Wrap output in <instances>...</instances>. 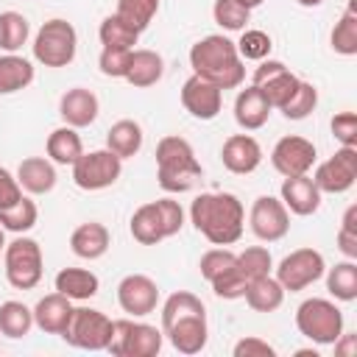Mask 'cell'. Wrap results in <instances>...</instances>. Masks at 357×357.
<instances>
[{
	"mask_svg": "<svg viewBox=\"0 0 357 357\" xmlns=\"http://www.w3.org/2000/svg\"><path fill=\"white\" fill-rule=\"evenodd\" d=\"M162 335L178 354H198L206 346V307L190 290H176L162 304Z\"/></svg>",
	"mask_w": 357,
	"mask_h": 357,
	"instance_id": "obj_1",
	"label": "cell"
},
{
	"mask_svg": "<svg viewBox=\"0 0 357 357\" xmlns=\"http://www.w3.org/2000/svg\"><path fill=\"white\" fill-rule=\"evenodd\" d=\"M190 223L212 245H231L243 237L245 209L234 192H201L190 204Z\"/></svg>",
	"mask_w": 357,
	"mask_h": 357,
	"instance_id": "obj_2",
	"label": "cell"
},
{
	"mask_svg": "<svg viewBox=\"0 0 357 357\" xmlns=\"http://www.w3.org/2000/svg\"><path fill=\"white\" fill-rule=\"evenodd\" d=\"M192 75L215 84L218 89H237L245 81V64L231 39L223 33H209L190 47Z\"/></svg>",
	"mask_w": 357,
	"mask_h": 357,
	"instance_id": "obj_3",
	"label": "cell"
},
{
	"mask_svg": "<svg viewBox=\"0 0 357 357\" xmlns=\"http://www.w3.org/2000/svg\"><path fill=\"white\" fill-rule=\"evenodd\" d=\"M201 176L204 167L184 137L167 134L156 142V181L165 192H190Z\"/></svg>",
	"mask_w": 357,
	"mask_h": 357,
	"instance_id": "obj_4",
	"label": "cell"
},
{
	"mask_svg": "<svg viewBox=\"0 0 357 357\" xmlns=\"http://www.w3.org/2000/svg\"><path fill=\"white\" fill-rule=\"evenodd\" d=\"M181 226H184V209L173 198H159V201L142 204L131 215V223H128L131 237L139 245H156V243L178 234Z\"/></svg>",
	"mask_w": 357,
	"mask_h": 357,
	"instance_id": "obj_5",
	"label": "cell"
},
{
	"mask_svg": "<svg viewBox=\"0 0 357 357\" xmlns=\"http://www.w3.org/2000/svg\"><path fill=\"white\" fill-rule=\"evenodd\" d=\"M3 265H6V279L14 290H33L42 282V245L33 237H14L3 248Z\"/></svg>",
	"mask_w": 357,
	"mask_h": 357,
	"instance_id": "obj_6",
	"label": "cell"
},
{
	"mask_svg": "<svg viewBox=\"0 0 357 357\" xmlns=\"http://www.w3.org/2000/svg\"><path fill=\"white\" fill-rule=\"evenodd\" d=\"M296 326L307 340L332 346L343 332V312L329 298H307L296 310Z\"/></svg>",
	"mask_w": 357,
	"mask_h": 357,
	"instance_id": "obj_7",
	"label": "cell"
},
{
	"mask_svg": "<svg viewBox=\"0 0 357 357\" xmlns=\"http://www.w3.org/2000/svg\"><path fill=\"white\" fill-rule=\"evenodd\" d=\"M75 50H78V33L73 22L61 17L47 20L33 36V59L45 67H67L75 59Z\"/></svg>",
	"mask_w": 357,
	"mask_h": 357,
	"instance_id": "obj_8",
	"label": "cell"
},
{
	"mask_svg": "<svg viewBox=\"0 0 357 357\" xmlns=\"http://www.w3.org/2000/svg\"><path fill=\"white\" fill-rule=\"evenodd\" d=\"M165 335L151 324H137L131 318L112 321V337L106 351L114 357H156L162 351Z\"/></svg>",
	"mask_w": 357,
	"mask_h": 357,
	"instance_id": "obj_9",
	"label": "cell"
},
{
	"mask_svg": "<svg viewBox=\"0 0 357 357\" xmlns=\"http://www.w3.org/2000/svg\"><path fill=\"white\" fill-rule=\"evenodd\" d=\"M112 337V318L92 307H73L70 324L61 332V340L84 351H106Z\"/></svg>",
	"mask_w": 357,
	"mask_h": 357,
	"instance_id": "obj_10",
	"label": "cell"
},
{
	"mask_svg": "<svg viewBox=\"0 0 357 357\" xmlns=\"http://www.w3.org/2000/svg\"><path fill=\"white\" fill-rule=\"evenodd\" d=\"M123 173V159L114 156L109 148H100V151H84L75 162H73V181L78 190H86V192H98V190H106L112 187Z\"/></svg>",
	"mask_w": 357,
	"mask_h": 357,
	"instance_id": "obj_11",
	"label": "cell"
},
{
	"mask_svg": "<svg viewBox=\"0 0 357 357\" xmlns=\"http://www.w3.org/2000/svg\"><path fill=\"white\" fill-rule=\"evenodd\" d=\"M326 271L324 254L315 248H296L287 257H282V262L276 265V279L284 287V293H298L307 290L310 284H315Z\"/></svg>",
	"mask_w": 357,
	"mask_h": 357,
	"instance_id": "obj_12",
	"label": "cell"
},
{
	"mask_svg": "<svg viewBox=\"0 0 357 357\" xmlns=\"http://www.w3.org/2000/svg\"><path fill=\"white\" fill-rule=\"evenodd\" d=\"M312 181L321 192H329V195L349 192L357 181V148L340 145L326 162H321L315 167Z\"/></svg>",
	"mask_w": 357,
	"mask_h": 357,
	"instance_id": "obj_13",
	"label": "cell"
},
{
	"mask_svg": "<svg viewBox=\"0 0 357 357\" xmlns=\"http://www.w3.org/2000/svg\"><path fill=\"white\" fill-rule=\"evenodd\" d=\"M248 226H251V231H254L257 240H262V243H276V240H282V237L290 231V212H287V206L282 204V198L259 195V198L251 204Z\"/></svg>",
	"mask_w": 357,
	"mask_h": 357,
	"instance_id": "obj_14",
	"label": "cell"
},
{
	"mask_svg": "<svg viewBox=\"0 0 357 357\" xmlns=\"http://www.w3.org/2000/svg\"><path fill=\"white\" fill-rule=\"evenodd\" d=\"M298 75H293L282 61H276V59H262L259 61V67L254 70V75H251V84L268 98V103L273 106V109H282L287 100H290V95L296 92V86H298Z\"/></svg>",
	"mask_w": 357,
	"mask_h": 357,
	"instance_id": "obj_15",
	"label": "cell"
},
{
	"mask_svg": "<svg viewBox=\"0 0 357 357\" xmlns=\"http://www.w3.org/2000/svg\"><path fill=\"white\" fill-rule=\"evenodd\" d=\"M315 159H318L315 145H312L310 139L298 137V134L282 137V139L273 145V151H271V165H273V170L282 173V176H304V173L312 170Z\"/></svg>",
	"mask_w": 357,
	"mask_h": 357,
	"instance_id": "obj_16",
	"label": "cell"
},
{
	"mask_svg": "<svg viewBox=\"0 0 357 357\" xmlns=\"http://www.w3.org/2000/svg\"><path fill=\"white\" fill-rule=\"evenodd\" d=\"M117 304L123 312H128L134 318H145L159 304V287L145 273H128L117 284Z\"/></svg>",
	"mask_w": 357,
	"mask_h": 357,
	"instance_id": "obj_17",
	"label": "cell"
},
{
	"mask_svg": "<svg viewBox=\"0 0 357 357\" xmlns=\"http://www.w3.org/2000/svg\"><path fill=\"white\" fill-rule=\"evenodd\" d=\"M181 106L195 120H215L223 106V89H218L215 84H209L198 75H190L181 86Z\"/></svg>",
	"mask_w": 357,
	"mask_h": 357,
	"instance_id": "obj_18",
	"label": "cell"
},
{
	"mask_svg": "<svg viewBox=\"0 0 357 357\" xmlns=\"http://www.w3.org/2000/svg\"><path fill=\"white\" fill-rule=\"evenodd\" d=\"M220 162L229 173L248 176L262 165V145L251 134H231L220 148Z\"/></svg>",
	"mask_w": 357,
	"mask_h": 357,
	"instance_id": "obj_19",
	"label": "cell"
},
{
	"mask_svg": "<svg viewBox=\"0 0 357 357\" xmlns=\"http://www.w3.org/2000/svg\"><path fill=\"white\" fill-rule=\"evenodd\" d=\"M100 112V103H98V95L86 86H73L61 95L59 100V114L64 120V126H73V128H86L95 123Z\"/></svg>",
	"mask_w": 357,
	"mask_h": 357,
	"instance_id": "obj_20",
	"label": "cell"
},
{
	"mask_svg": "<svg viewBox=\"0 0 357 357\" xmlns=\"http://www.w3.org/2000/svg\"><path fill=\"white\" fill-rule=\"evenodd\" d=\"M282 204L287 206V212H293L298 218L315 215L318 206H321V190L315 187L310 173H304V176H284V181H282Z\"/></svg>",
	"mask_w": 357,
	"mask_h": 357,
	"instance_id": "obj_21",
	"label": "cell"
},
{
	"mask_svg": "<svg viewBox=\"0 0 357 357\" xmlns=\"http://www.w3.org/2000/svg\"><path fill=\"white\" fill-rule=\"evenodd\" d=\"M73 315V298H67L64 293H47L36 301L33 307V326H39L47 335H61L70 324Z\"/></svg>",
	"mask_w": 357,
	"mask_h": 357,
	"instance_id": "obj_22",
	"label": "cell"
},
{
	"mask_svg": "<svg viewBox=\"0 0 357 357\" xmlns=\"http://www.w3.org/2000/svg\"><path fill=\"white\" fill-rule=\"evenodd\" d=\"M271 112H273V106L268 103V98H265L254 84L245 86V89H240L237 98H234V120H237V126H240L243 131H257V128H262V126L268 123Z\"/></svg>",
	"mask_w": 357,
	"mask_h": 357,
	"instance_id": "obj_23",
	"label": "cell"
},
{
	"mask_svg": "<svg viewBox=\"0 0 357 357\" xmlns=\"http://www.w3.org/2000/svg\"><path fill=\"white\" fill-rule=\"evenodd\" d=\"M112 245V234L103 223L98 220H89V223H81L73 229L70 234V248L75 257L81 259H100Z\"/></svg>",
	"mask_w": 357,
	"mask_h": 357,
	"instance_id": "obj_24",
	"label": "cell"
},
{
	"mask_svg": "<svg viewBox=\"0 0 357 357\" xmlns=\"http://www.w3.org/2000/svg\"><path fill=\"white\" fill-rule=\"evenodd\" d=\"M17 181L31 195H45L56 187V167L45 156H28L17 167Z\"/></svg>",
	"mask_w": 357,
	"mask_h": 357,
	"instance_id": "obj_25",
	"label": "cell"
},
{
	"mask_svg": "<svg viewBox=\"0 0 357 357\" xmlns=\"http://www.w3.org/2000/svg\"><path fill=\"white\" fill-rule=\"evenodd\" d=\"M165 75V61L156 50H148V47H139V50H131V64H128V73H126V81L137 89H148L153 84H159Z\"/></svg>",
	"mask_w": 357,
	"mask_h": 357,
	"instance_id": "obj_26",
	"label": "cell"
},
{
	"mask_svg": "<svg viewBox=\"0 0 357 357\" xmlns=\"http://www.w3.org/2000/svg\"><path fill=\"white\" fill-rule=\"evenodd\" d=\"M53 284L59 293H64L73 301H86V298L98 296V290H100V279L86 268H61L56 273Z\"/></svg>",
	"mask_w": 357,
	"mask_h": 357,
	"instance_id": "obj_27",
	"label": "cell"
},
{
	"mask_svg": "<svg viewBox=\"0 0 357 357\" xmlns=\"http://www.w3.org/2000/svg\"><path fill=\"white\" fill-rule=\"evenodd\" d=\"M245 304L254 310V312H273L282 307L284 301V287L279 284L276 276H259V279H251L245 284V293H243Z\"/></svg>",
	"mask_w": 357,
	"mask_h": 357,
	"instance_id": "obj_28",
	"label": "cell"
},
{
	"mask_svg": "<svg viewBox=\"0 0 357 357\" xmlns=\"http://www.w3.org/2000/svg\"><path fill=\"white\" fill-rule=\"evenodd\" d=\"M45 151H47V159L53 165H70L84 153V142L78 137V128L73 126H59L50 131L47 142H45Z\"/></svg>",
	"mask_w": 357,
	"mask_h": 357,
	"instance_id": "obj_29",
	"label": "cell"
},
{
	"mask_svg": "<svg viewBox=\"0 0 357 357\" xmlns=\"http://www.w3.org/2000/svg\"><path fill=\"white\" fill-rule=\"evenodd\" d=\"M106 148L120 156V159H131L139 153L142 148V126L137 120H117L109 131H106Z\"/></svg>",
	"mask_w": 357,
	"mask_h": 357,
	"instance_id": "obj_30",
	"label": "cell"
},
{
	"mask_svg": "<svg viewBox=\"0 0 357 357\" xmlns=\"http://www.w3.org/2000/svg\"><path fill=\"white\" fill-rule=\"evenodd\" d=\"M33 81V64L17 53L0 56V95H14Z\"/></svg>",
	"mask_w": 357,
	"mask_h": 357,
	"instance_id": "obj_31",
	"label": "cell"
},
{
	"mask_svg": "<svg viewBox=\"0 0 357 357\" xmlns=\"http://www.w3.org/2000/svg\"><path fill=\"white\" fill-rule=\"evenodd\" d=\"M326 273V290L335 301H354L357 298V265L354 259H343L335 262L332 268L324 271Z\"/></svg>",
	"mask_w": 357,
	"mask_h": 357,
	"instance_id": "obj_32",
	"label": "cell"
},
{
	"mask_svg": "<svg viewBox=\"0 0 357 357\" xmlns=\"http://www.w3.org/2000/svg\"><path fill=\"white\" fill-rule=\"evenodd\" d=\"M332 50L340 56H357V0H349L343 17L332 28Z\"/></svg>",
	"mask_w": 357,
	"mask_h": 357,
	"instance_id": "obj_33",
	"label": "cell"
},
{
	"mask_svg": "<svg viewBox=\"0 0 357 357\" xmlns=\"http://www.w3.org/2000/svg\"><path fill=\"white\" fill-rule=\"evenodd\" d=\"M33 326V310L25 307L22 301H3L0 304V335L20 340L31 332Z\"/></svg>",
	"mask_w": 357,
	"mask_h": 357,
	"instance_id": "obj_34",
	"label": "cell"
},
{
	"mask_svg": "<svg viewBox=\"0 0 357 357\" xmlns=\"http://www.w3.org/2000/svg\"><path fill=\"white\" fill-rule=\"evenodd\" d=\"M98 39H100L103 47H126V50H134L137 39H139V31L131 28L123 17L109 14V17H103V22L98 28Z\"/></svg>",
	"mask_w": 357,
	"mask_h": 357,
	"instance_id": "obj_35",
	"label": "cell"
},
{
	"mask_svg": "<svg viewBox=\"0 0 357 357\" xmlns=\"http://www.w3.org/2000/svg\"><path fill=\"white\" fill-rule=\"evenodd\" d=\"M36 218H39V209L31 198H20L14 206H6L0 209V226L3 231H14V234H25L36 226Z\"/></svg>",
	"mask_w": 357,
	"mask_h": 357,
	"instance_id": "obj_36",
	"label": "cell"
},
{
	"mask_svg": "<svg viewBox=\"0 0 357 357\" xmlns=\"http://www.w3.org/2000/svg\"><path fill=\"white\" fill-rule=\"evenodd\" d=\"M31 36V25L20 11H3L0 14V50L17 53Z\"/></svg>",
	"mask_w": 357,
	"mask_h": 357,
	"instance_id": "obj_37",
	"label": "cell"
},
{
	"mask_svg": "<svg viewBox=\"0 0 357 357\" xmlns=\"http://www.w3.org/2000/svg\"><path fill=\"white\" fill-rule=\"evenodd\" d=\"M159 11V0H117V17H123L131 28H137L139 33L153 22Z\"/></svg>",
	"mask_w": 357,
	"mask_h": 357,
	"instance_id": "obj_38",
	"label": "cell"
},
{
	"mask_svg": "<svg viewBox=\"0 0 357 357\" xmlns=\"http://www.w3.org/2000/svg\"><path fill=\"white\" fill-rule=\"evenodd\" d=\"M234 47H237V53H240L243 61H262V59L271 56L273 42H271V36H268L265 31H259V28H243V33H240V39L234 42Z\"/></svg>",
	"mask_w": 357,
	"mask_h": 357,
	"instance_id": "obj_39",
	"label": "cell"
},
{
	"mask_svg": "<svg viewBox=\"0 0 357 357\" xmlns=\"http://www.w3.org/2000/svg\"><path fill=\"white\" fill-rule=\"evenodd\" d=\"M315 106H318V89L310 84V81H298V86H296V92L290 95V100L279 109L287 120H304V117H310L312 112H315Z\"/></svg>",
	"mask_w": 357,
	"mask_h": 357,
	"instance_id": "obj_40",
	"label": "cell"
},
{
	"mask_svg": "<svg viewBox=\"0 0 357 357\" xmlns=\"http://www.w3.org/2000/svg\"><path fill=\"white\" fill-rule=\"evenodd\" d=\"M237 268L245 276V282H251V279H259V276L271 273L273 257H271V251L265 245H248L245 251L237 254Z\"/></svg>",
	"mask_w": 357,
	"mask_h": 357,
	"instance_id": "obj_41",
	"label": "cell"
},
{
	"mask_svg": "<svg viewBox=\"0 0 357 357\" xmlns=\"http://www.w3.org/2000/svg\"><path fill=\"white\" fill-rule=\"evenodd\" d=\"M212 17L223 31H243L248 25V20H251V11L243 8L237 0H215Z\"/></svg>",
	"mask_w": 357,
	"mask_h": 357,
	"instance_id": "obj_42",
	"label": "cell"
},
{
	"mask_svg": "<svg viewBox=\"0 0 357 357\" xmlns=\"http://www.w3.org/2000/svg\"><path fill=\"white\" fill-rule=\"evenodd\" d=\"M234 259H237V254H234L231 248H226V245L209 248V251L201 257V262H198L201 276H204L206 282H212V279H218L220 273H226V271L234 265Z\"/></svg>",
	"mask_w": 357,
	"mask_h": 357,
	"instance_id": "obj_43",
	"label": "cell"
},
{
	"mask_svg": "<svg viewBox=\"0 0 357 357\" xmlns=\"http://www.w3.org/2000/svg\"><path fill=\"white\" fill-rule=\"evenodd\" d=\"M212 284V290H215V296L218 298H226V301H234V298H243V293H245V276L240 273V268H237V259H234V265L226 271V273H220L218 279H212L209 282Z\"/></svg>",
	"mask_w": 357,
	"mask_h": 357,
	"instance_id": "obj_44",
	"label": "cell"
},
{
	"mask_svg": "<svg viewBox=\"0 0 357 357\" xmlns=\"http://www.w3.org/2000/svg\"><path fill=\"white\" fill-rule=\"evenodd\" d=\"M131 64V50L126 47H103L98 56V67L106 78H126Z\"/></svg>",
	"mask_w": 357,
	"mask_h": 357,
	"instance_id": "obj_45",
	"label": "cell"
},
{
	"mask_svg": "<svg viewBox=\"0 0 357 357\" xmlns=\"http://www.w3.org/2000/svg\"><path fill=\"white\" fill-rule=\"evenodd\" d=\"M337 248L346 259H357V204H351L343 212V220L337 229Z\"/></svg>",
	"mask_w": 357,
	"mask_h": 357,
	"instance_id": "obj_46",
	"label": "cell"
},
{
	"mask_svg": "<svg viewBox=\"0 0 357 357\" xmlns=\"http://www.w3.org/2000/svg\"><path fill=\"white\" fill-rule=\"evenodd\" d=\"M332 128V137L340 142V145H349V148H357V114L354 112H340L332 117L329 123Z\"/></svg>",
	"mask_w": 357,
	"mask_h": 357,
	"instance_id": "obj_47",
	"label": "cell"
},
{
	"mask_svg": "<svg viewBox=\"0 0 357 357\" xmlns=\"http://www.w3.org/2000/svg\"><path fill=\"white\" fill-rule=\"evenodd\" d=\"M231 354H234V357H273V354H276V349H273L268 340L248 335V337H240V340L234 343Z\"/></svg>",
	"mask_w": 357,
	"mask_h": 357,
	"instance_id": "obj_48",
	"label": "cell"
},
{
	"mask_svg": "<svg viewBox=\"0 0 357 357\" xmlns=\"http://www.w3.org/2000/svg\"><path fill=\"white\" fill-rule=\"evenodd\" d=\"M22 198V187L17 181V176H11L6 167H0V209L14 206Z\"/></svg>",
	"mask_w": 357,
	"mask_h": 357,
	"instance_id": "obj_49",
	"label": "cell"
},
{
	"mask_svg": "<svg viewBox=\"0 0 357 357\" xmlns=\"http://www.w3.org/2000/svg\"><path fill=\"white\" fill-rule=\"evenodd\" d=\"M332 346H335V354L337 357H354V351H357V335L354 332H340V337Z\"/></svg>",
	"mask_w": 357,
	"mask_h": 357,
	"instance_id": "obj_50",
	"label": "cell"
},
{
	"mask_svg": "<svg viewBox=\"0 0 357 357\" xmlns=\"http://www.w3.org/2000/svg\"><path fill=\"white\" fill-rule=\"evenodd\" d=\"M237 3H240L243 8H248V11H251V8H257V6H262L265 0H237Z\"/></svg>",
	"mask_w": 357,
	"mask_h": 357,
	"instance_id": "obj_51",
	"label": "cell"
},
{
	"mask_svg": "<svg viewBox=\"0 0 357 357\" xmlns=\"http://www.w3.org/2000/svg\"><path fill=\"white\" fill-rule=\"evenodd\" d=\"M298 6H304V8H315V6H321L324 0H296Z\"/></svg>",
	"mask_w": 357,
	"mask_h": 357,
	"instance_id": "obj_52",
	"label": "cell"
},
{
	"mask_svg": "<svg viewBox=\"0 0 357 357\" xmlns=\"http://www.w3.org/2000/svg\"><path fill=\"white\" fill-rule=\"evenodd\" d=\"M296 354H298V357H318V354H315V349H298Z\"/></svg>",
	"mask_w": 357,
	"mask_h": 357,
	"instance_id": "obj_53",
	"label": "cell"
},
{
	"mask_svg": "<svg viewBox=\"0 0 357 357\" xmlns=\"http://www.w3.org/2000/svg\"><path fill=\"white\" fill-rule=\"evenodd\" d=\"M6 248V234H3V226H0V251Z\"/></svg>",
	"mask_w": 357,
	"mask_h": 357,
	"instance_id": "obj_54",
	"label": "cell"
}]
</instances>
